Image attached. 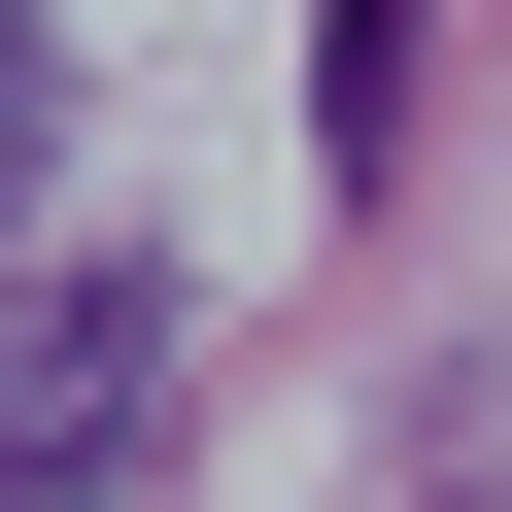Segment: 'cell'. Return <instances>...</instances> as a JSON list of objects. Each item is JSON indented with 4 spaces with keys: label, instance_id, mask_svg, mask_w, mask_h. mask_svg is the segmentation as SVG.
<instances>
[{
    "label": "cell",
    "instance_id": "6da1fadb",
    "mask_svg": "<svg viewBox=\"0 0 512 512\" xmlns=\"http://www.w3.org/2000/svg\"><path fill=\"white\" fill-rule=\"evenodd\" d=\"M137 376H171V274L103 239V274H69L35 342H0V512H35V478H103V444H137Z\"/></svg>",
    "mask_w": 512,
    "mask_h": 512
},
{
    "label": "cell",
    "instance_id": "7a4b0ae2",
    "mask_svg": "<svg viewBox=\"0 0 512 512\" xmlns=\"http://www.w3.org/2000/svg\"><path fill=\"white\" fill-rule=\"evenodd\" d=\"M410 35H444V0H308V137H342V171L410 137Z\"/></svg>",
    "mask_w": 512,
    "mask_h": 512
},
{
    "label": "cell",
    "instance_id": "3957f363",
    "mask_svg": "<svg viewBox=\"0 0 512 512\" xmlns=\"http://www.w3.org/2000/svg\"><path fill=\"white\" fill-rule=\"evenodd\" d=\"M0 205H35V0H0Z\"/></svg>",
    "mask_w": 512,
    "mask_h": 512
}]
</instances>
